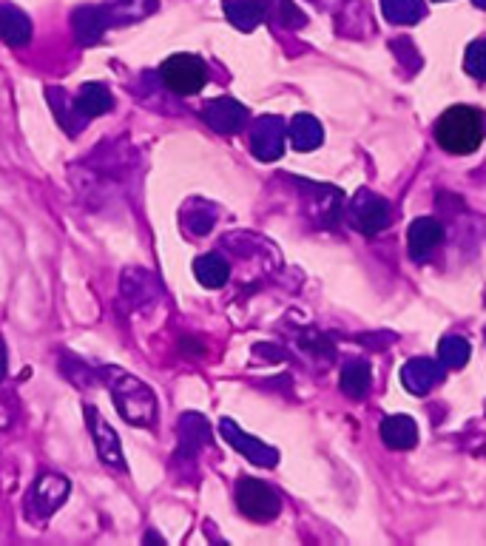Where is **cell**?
<instances>
[{
    "instance_id": "obj_1",
    "label": "cell",
    "mask_w": 486,
    "mask_h": 546,
    "mask_svg": "<svg viewBox=\"0 0 486 546\" xmlns=\"http://www.w3.org/2000/svg\"><path fill=\"white\" fill-rule=\"evenodd\" d=\"M97 373L108 384L111 399H114L120 416L128 424H134V427H151L154 424V419H157V396L143 379L131 376L123 367H114V364H103Z\"/></svg>"
},
{
    "instance_id": "obj_2",
    "label": "cell",
    "mask_w": 486,
    "mask_h": 546,
    "mask_svg": "<svg viewBox=\"0 0 486 546\" xmlns=\"http://www.w3.org/2000/svg\"><path fill=\"white\" fill-rule=\"evenodd\" d=\"M435 140L450 154H472L484 140V117L478 109L469 106H452L435 123Z\"/></svg>"
},
{
    "instance_id": "obj_3",
    "label": "cell",
    "mask_w": 486,
    "mask_h": 546,
    "mask_svg": "<svg viewBox=\"0 0 486 546\" xmlns=\"http://www.w3.org/2000/svg\"><path fill=\"white\" fill-rule=\"evenodd\" d=\"M72 484L69 478L57 473H43L37 475V481L32 484V490L26 495V518L32 524H40L46 518H52L54 512L63 507V501L69 498Z\"/></svg>"
},
{
    "instance_id": "obj_4",
    "label": "cell",
    "mask_w": 486,
    "mask_h": 546,
    "mask_svg": "<svg viewBox=\"0 0 486 546\" xmlns=\"http://www.w3.org/2000/svg\"><path fill=\"white\" fill-rule=\"evenodd\" d=\"M160 77L162 83L174 91V94L191 97V94H199V91L205 89V83H208V66L197 55H174L162 63Z\"/></svg>"
},
{
    "instance_id": "obj_5",
    "label": "cell",
    "mask_w": 486,
    "mask_h": 546,
    "mask_svg": "<svg viewBox=\"0 0 486 546\" xmlns=\"http://www.w3.org/2000/svg\"><path fill=\"white\" fill-rule=\"evenodd\" d=\"M236 507L251 521H270V518L279 515L282 501H279V495L270 490L268 484H262L256 478H242L236 484Z\"/></svg>"
},
{
    "instance_id": "obj_6",
    "label": "cell",
    "mask_w": 486,
    "mask_h": 546,
    "mask_svg": "<svg viewBox=\"0 0 486 546\" xmlns=\"http://www.w3.org/2000/svg\"><path fill=\"white\" fill-rule=\"evenodd\" d=\"M83 413H86V424H89V433L94 438V447H97V455H100V461L111 467V470H117V473H126V458H123V444H120V438L117 433L108 427V421L103 419V413L94 407V404H86L83 407Z\"/></svg>"
},
{
    "instance_id": "obj_7",
    "label": "cell",
    "mask_w": 486,
    "mask_h": 546,
    "mask_svg": "<svg viewBox=\"0 0 486 546\" xmlns=\"http://www.w3.org/2000/svg\"><path fill=\"white\" fill-rule=\"evenodd\" d=\"M111 106H114V97H111V91H108L103 83H86L72 100V106H69V120L63 123V128L80 131L89 120L106 114Z\"/></svg>"
},
{
    "instance_id": "obj_8",
    "label": "cell",
    "mask_w": 486,
    "mask_h": 546,
    "mask_svg": "<svg viewBox=\"0 0 486 546\" xmlns=\"http://www.w3.org/2000/svg\"><path fill=\"white\" fill-rule=\"evenodd\" d=\"M219 433H222V438L234 447L236 453L245 455L253 464H259V467H276L279 453H276L273 447H268V444H262L259 438H251L248 433H242L231 419L219 421Z\"/></svg>"
},
{
    "instance_id": "obj_9",
    "label": "cell",
    "mask_w": 486,
    "mask_h": 546,
    "mask_svg": "<svg viewBox=\"0 0 486 546\" xmlns=\"http://www.w3.org/2000/svg\"><path fill=\"white\" fill-rule=\"evenodd\" d=\"M202 120L219 134H236L248 123V109L236 103L234 97H216L202 106Z\"/></svg>"
},
{
    "instance_id": "obj_10",
    "label": "cell",
    "mask_w": 486,
    "mask_h": 546,
    "mask_svg": "<svg viewBox=\"0 0 486 546\" xmlns=\"http://www.w3.org/2000/svg\"><path fill=\"white\" fill-rule=\"evenodd\" d=\"M285 148V123L279 117H262L251 131V151L259 160H279Z\"/></svg>"
},
{
    "instance_id": "obj_11",
    "label": "cell",
    "mask_w": 486,
    "mask_h": 546,
    "mask_svg": "<svg viewBox=\"0 0 486 546\" xmlns=\"http://www.w3.org/2000/svg\"><path fill=\"white\" fill-rule=\"evenodd\" d=\"M74 37L80 40V46H94L100 37L106 35V29L111 26L106 9L100 6H83L74 12Z\"/></svg>"
},
{
    "instance_id": "obj_12",
    "label": "cell",
    "mask_w": 486,
    "mask_h": 546,
    "mask_svg": "<svg viewBox=\"0 0 486 546\" xmlns=\"http://www.w3.org/2000/svg\"><path fill=\"white\" fill-rule=\"evenodd\" d=\"M211 441V427L199 413H185L180 419V450L177 458H194L202 444Z\"/></svg>"
},
{
    "instance_id": "obj_13",
    "label": "cell",
    "mask_w": 486,
    "mask_h": 546,
    "mask_svg": "<svg viewBox=\"0 0 486 546\" xmlns=\"http://www.w3.org/2000/svg\"><path fill=\"white\" fill-rule=\"evenodd\" d=\"M0 37L6 40V46L20 49L32 40V23L15 6H0Z\"/></svg>"
},
{
    "instance_id": "obj_14",
    "label": "cell",
    "mask_w": 486,
    "mask_h": 546,
    "mask_svg": "<svg viewBox=\"0 0 486 546\" xmlns=\"http://www.w3.org/2000/svg\"><path fill=\"white\" fill-rule=\"evenodd\" d=\"M194 273H197V282L202 288H222L225 282H228V276H231V265H228V259L219 254H205L197 256V262H194Z\"/></svg>"
},
{
    "instance_id": "obj_15",
    "label": "cell",
    "mask_w": 486,
    "mask_h": 546,
    "mask_svg": "<svg viewBox=\"0 0 486 546\" xmlns=\"http://www.w3.org/2000/svg\"><path fill=\"white\" fill-rule=\"evenodd\" d=\"M381 438L393 450H410V447H415V441H418V430H415L413 419H407V416H390V419L381 424Z\"/></svg>"
},
{
    "instance_id": "obj_16",
    "label": "cell",
    "mask_w": 486,
    "mask_h": 546,
    "mask_svg": "<svg viewBox=\"0 0 486 546\" xmlns=\"http://www.w3.org/2000/svg\"><path fill=\"white\" fill-rule=\"evenodd\" d=\"M225 15L236 29L251 32L265 18V6H262V0H225Z\"/></svg>"
},
{
    "instance_id": "obj_17",
    "label": "cell",
    "mask_w": 486,
    "mask_h": 546,
    "mask_svg": "<svg viewBox=\"0 0 486 546\" xmlns=\"http://www.w3.org/2000/svg\"><path fill=\"white\" fill-rule=\"evenodd\" d=\"M441 239H444V228H441L438 219L432 217L415 219L413 228H410V251H413L415 256L430 254Z\"/></svg>"
},
{
    "instance_id": "obj_18",
    "label": "cell",
    "mask_w": 486,
    "mask_h": 546,
    "mask_svg": "<svg viewBox=\"0 0 486 546\" xmlns=\"http://www.w3.org/2000/svg\"><path fill=\"white\" fill-rule=\"evenodd\" d=\"M290 143H293V148H299V151L316 148L322 143V126H319L313 117L299 114V117L290 123Z\"/></svg>"
},
{
    "instance_id": "obj_19",
    "label": "cell",
    "mask_w": 486,
    "mask_h": 546,
    "mask_svg": "<svg viewBox=\"0 0 486 546\" xmlns=\"http://www.w3.org/2000/svg\"><path fill=\"white\" fill-rule=\"evenodd\" d=\"M364 200H367V205H359L356 208V214H359V225L367 231V234H376V231H381L384 225H387V202L381 200V197H367L364 194Z\"/></svg>"
},
{
    "instance_id": "obj_20",
    "label": "cell",
    "mask_w": 486,
    "mask_h": 546,
    "mask_svg": "<svg viewBox=\"0 0 486 546\" xmlns=\"http://www.w3.org/2000/svg\"><path fill=\"white\" fill-rule=\"evenodd\" d=\"M342 387L350 399H364L367 387H370V364L350 362L342 373Z\"/></svg>"
},
{
    "instance_id": "obj_21",
    "label": "cell",
    "mask_w": 486,
    "mask_h": 546,
    "mask_svg": "<svg viewBox=\"0 0 486 546\" xmlns=\"http://www.w3.org/2000/svg\"><path fill=\"white\" fill-rule=\"evenodd\" d=\"M384 15L393 23H415L424 15V0H384Z\"/></svg>"
},
{
    "instance_id": "obj_22",
    "label": "cell",
    "mask_w": 486,
    "mask_h": 546,
    "mask_svg": "<svg viewBox=\"0 0 486 546\" xmlns=\"http://www.w3.org/2000/svg\"><path fill=\"white\" fill-rule=\"evenodd\" d=\"M407 370H413V373H418V382L410 384V390H415V393H424V390H430V384L438 379V370L432 367V362H427V359H415V362H410V367Z\"/></svg>"
},
{
    "instance_id": "obj_23",
    "label": "cell",
    "mask_w": 486,
    "mask_h": 546,
    "mask_svg": "<svg viewBox=\"0 0 486 546\" xmlns=\"http://www.w3.org/2000/svg\"><path fill=\"white\" fill-rule=\"evenodd\" d=\"M441 359L450 364V367H461L469 359V345L464 339H447L441 345Z\"/></svg>"
},
{
    "instance_id": "obj_24",
    "label": "cell",
    "mask_w": 486,
    "mask_h": 546,
    "mask_svg": "<svg viewBox=\"0 0 486 546\" xmlns=\"http://www.w3.org/2000/svg\"><path fill=\"white\" fill-rule=\"evenodd\" d=\"M18 419V399L12 390L0 387V430H9Z\"/></svg>"
},
{
    "instance_id": "obj_25",
    "label": "cell",
    "mask_w": 486,
    "mask_h": 546,
    "mask_svg": "<svg viewBox=\"0 0 486 546\" xmlns=\"http://www.w3.org/2000/svg\"><path fill=\"white\" fill-rule=\"evenodd\" d=\"M182 222H185V228L191 231V234H208L211 231V225H214V214L208 211L205 214V208H197V211H188L185 217H182Z\"/></svg>"
},
{
    "instance_id": "obj_26",
    "label": "cell",
    "mask_w": 486,
    "mask_h": 546,
    "mask_svg": "<svg viewBox=\"0 0 486 546\" xmlns=\"http://www.w3.org/2000/svg\"><path fill=\"white\" fill-rule=\"evenodd\" d=\"M467 72L475 74V77H486V40H478L469 46Z\"/></svg>"
},
{
    "instance_id": "obj_27",
    "label": "cell",
    "mask_w": 486,
    "mask_h": 546,
    "mask_svg": "<svg viewBox=\"0 0 486 546\" xmlns=\"http://www.w3.org/2000/svg\"><path fill=\"white\" fill-rule=\"evenodd\" d=\"M276 18H279L282 26H290V29L305 26V15L296 9V3H293V0H279V12H276Z\"/></svg>"
},
{
    "instance_id": "obj_28",
    "label": "cell",
    "mask_w": 486,
    "mask_h": 546,
    "mask_svg": "<svg viewBox=\"0 0 486 546\" xmlns=\"http://www.w3.org/2000/svg\"><path fill=\"white\" fill-rule=\"evenodd\" d=\"M3 373H6V345L0 339V379H3Z\"/></svg>"
},
{
    "instance_id": "obj_29",
    "label": "cell",
    "mask_w": 486,
    "mask_h": 546,
    "mask_svg": "<svg viewBox=\"0 0 486 546\" xmlns=\"http://www.w3.org/2000/svg\"><path fill=\"white\" fill-rule=\"evenodd\" d=\"M475 3H478V6H481V9H486V0H475Z\"/></svg>"
}]
</instances>
